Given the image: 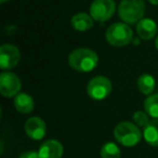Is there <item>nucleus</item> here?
<instances>
[{
  "label": "nucleus",
  "mask_w": 158,
  "mask_h": 158,
  "mask_svg": "<svg viewBox=\"0 0 158 158\" xmlns=\"http://www.w3.org/2000/svg\"><path fill=\"white\" fill-rule=\"evenodd\" d=\"M21 60L20 50L16 46L5 44L0 47V67L1 69H11L19 64Z\"/></svg>",
  "instance_id": "6e6552de"
},
{
  "label": "nucleus",
  "mask_w": 158,
  "mask_h": 158,
  "mask_svg": "<svg viewBox=\"0 0 158 158\" xmlns=\"http://www.w3.org/2000/svg\"><path fill=\"white\" fill-rule=\"evenodd\" d=\"M39 156L41 158H62L64 153V147L60 141L57 140H47L40 145Z\"/></svg>",
  "instance_id": "9d476101"
},
{
  "label": "nucleus",
  "mask_w": 158,
  "mask_h": 158,
  "mask_svg": "<svg viewBox=\"0 0 158 158\" xmlns=\"http://www.w3.org/2000/svg\"><path fill=\"white\" fill-rule=\"evenodd\" d=\"M99 64L97 52L89 48H78L68 55V65L76 72H92Z\"/></svg>",
  "instance_id": "f257e3e1"
},
{
  "label": "nucleus",
  "mask_w": 158,
  "mask_h": 158,
  "mask_svg": "<svg viewBox=\"0 0 158 158\" xmlns=\"http://www.w3.org/2000/svg\"><path fill=\"white\" fill-rule=\"evenodd\" d=\"M133 121L139 127L145 128L149 123L148 114L146 112H143V110H138L133 114Z\"/></svg>",
  "instance_id": "a211bd4d"
},
{
  "label": "nucleus",
  "mask_w": 158,
  "mask_h": 158,
  "mask_svg": "<svg viewBox=\"0 0 158 158\" xmlns=\"http://www.w3.org/2000/svg\"><path fill=\"white\" fill-rule=\"evenodd\" d=\"M144 110L148 116L158 119V94H152L144 100Z\"/></svg>",
  "instance_id": "dca6fc26"
},
{
  "label": "nucleus",
  "mask_w": 158,
  "mask_h": 158,
  "mask_svg": "<svg viewBox=\"0 0 158 158\" xmlns=\"http://www.w3.org/2000/svg\"><path fill=\"white\" fill-rule=\"evenodd\" d=\"M72 26L75 31H87L91 29L94 24V20L90 14H87L85 12H79L75 14L70 20Z\"/></svg>",
  "instance_id": "f8f14e48"
},
{
  "label": "nucleus",
  "mask_w": 158,
  "mask_h": 158,
  "mask_svg": "<svg viewBox=\"0 0 158 158\" xmlns=\"http://www.w3.org/2000/svg\"><path fill=\"white\" fill-rule=\"evenodd\" d=\"M147 1L154 6H158V0H147Z\"/></svg>",
  "instance_id": "aec40b11"
},
{
  "label": "nucleus",
  "mask_w": 158,
  "mask_h": 158,
  "mask_svg": "<svg viewBox=\"0 0 158 158\" xmlns=\"http://www.w3.org/2000/svg\"><path fill=\"white\" fill-rule=\"evenodd\" d=\"M24 130L28 138L33 140H41L46 135L47 126L44 119L35 116L27 119L24 125Z\"/></svg>",
  "instance_id": "1a4fd4ad"
},
{
  "label": "nucleus",
  "mask_w": 158,
  "mask_h": 158,
  "mask_svg": "<svg viewBox=\"0 0 158 158\" xmlns=\"http://www.w3.org/2000/svg\"><path fill=\"white\" fill-rule=\"evenodd\" d=\"M145 3L143 0H121L118 6V15L126 24H136L143 19Z\"/></svg>",
  "instance_id": "f03ea898"
},
{
  "label": "nucleus",
  "mask_w": 158,
  "mask_h": 158,
  "mask_svg": "<svg viewBox=\"0 0 158 158\" xmlns=\"http://www.w3.org/2000/svg\"><path fill=\"white\" fill-rule=\"evenodd\" d=\"M106 40L113 47H125L133 39V31L129 24L114 23L106 29Z\"/></svg>",
  "instance_id": "20e7f679"
},
{
  "label": "nucleus",
  "mask_w": 158,
  "mask_h": 158,
  "mask_svg": "<svg viewBox=\"0 0 158 158\" xmlns=\"http://www.w3.org/2000/svg\"><path fill=\"white\" fill-rule=\"evenodd\" d=\"M21 80L16 74L12 72H2L0 74V93L5 98H12L19 94L21 90Z\"/></svg>",
  "instance_id": "0eeeda50"
},
{
  "label": "nucleus",
  "mask_w": 158,
  "mask_h": 158,
  "mask_svg": "<svg viewBox=\"0 0 158 158\" xmlns=\"http://www.w3.org/2000/svg\"><path fill=\"white\" fill-rule=\"evenodd\" d=\"M155 47H156V49L158 50V36L156 37V40H155Z\"/></svg>",
  "instance_id": "412c9836"
},
{
  "label": "nucleus",
  "mask_w": 158,
  "mask_h": 158,
  "mask_svg": "<svg viewBox=\"0 0 158 158\" xmlns=\"http://www.w3.org/2000/svg\"><path fill=\"white\" fill-rule=\"evenodd\" d=\"M135 31L141 39L149 40V39H153L156 36L158 27L155 21H153L152 19L146 18V19H142V20L136 23Z\"/></svg>",
  "instance_id": "9b49d317"
},
{
  "label": "nucleus",
  "mask_w": 158,
  "mask_h": 158,
  "mask_svg": "<svg viewBox=\"0 0 158 158\" xmlns=\"http://www.w3.org/2000/svg\"><path fill=\"white\" fill-rule=\"evenodd\" d=\"M7 1H9V0H0V2L1 3H5V2H7Z\"/></svg>",
  "instance_id": "4be33fe9"
},
{
  "label": "nucleus",
  "mask_w": 158,
  "mask_h": 158,
  "mask_svg": "<svg viewBox=\"0 0 158 158\" xmlns=\"http://www.w3.org/2000/svg\"><path fill=\"white\" fill-rule=\"evenodd\" d=\"M114 136L117 142L123 146H134L140 143L142 138V132L139 126L130 121H121L115 127Z\"/></svg>",
  "instance_id": "7ed1b4c3"
},
{
  "label": "nucleus",
  "mask_w": 158,
  "mask_h": 158,
  "mask_svg": "<svg viewBox=\"0 0 158 158\" xmlns=\"http://www.w3.org/2000/svg\"><path fill=\"white\" fill-rule=\"evenodd\" d=\"M19 158H41V157L39 156V153H38V152L28 151V152H25V153L21 154Z\"/></svg>",
  "instance_id": "6ab92c4d"
},
{
  "label": "nucleus",
  "mask_w": 158,
  "mask_h": 158,
  "mask_svg": "<svg viewBox=\"0 0 158 158\" xmlns=\"http://www.w3.org/2000/svg\"><path fill=\"white\" fill-rule=\"evenodd\" d=\"M143 136L149 145L158 146V119L149 121L148 125L143 129Z\"/></svg>",
  "instance_id": "4468645a"
},
{
  "label": "nucleus",
  "mask_w": 158,
  "mask_h": 158,
  "mask_svg": "<svg viewBox=\"0 0 158 158\" xmlns=\"http://www.w3.org/2000/svg\"><path fill=\"white\" fill-rule=\"evenodd\" d=\"M100 156L101 158H120L121 152L115 143L107 142L102 146Z\"/></svg>",
  "instance_id": "f3484780"
},
{
  "label": "nucleus",
  "mask_w": 158,
  "mask_h": 158,
  "mask_svg": "<svg viewBox=\"0 0 158 158\" xmlns=\"http://www.w3.org/2000/svg\"><path fill=\"white\" fill-rule=\"evenodd\" d=\"M14 107L21 114H29L35 108V101L27 93H19L14 97Z\"/></svg>",
  "instance_id": "ddd939ff"
},
{
  "label": "nucleus",
  "mask_w": 158,
  "mask_h": 158,
  "mask_svg": "<svg viewBox=\"0 0 158 158\" xmlns=\"http://www.w3.org/2000/svg\"><path fill=\"white\" fill-rule=\"evenodd\" d=\"M136 86L140 90L141 93L145 95L151 94L155 89V79L152 75L149 74H143L138 78Z\"/></svg>",
  "instance_id": "2eb2a0df"
},
{
  "label": "nucleus",
  "mask_w": 158,
  "mask_h": 158,
  "mask_svg": "<svg viewBox=\"0 0 158 158\" xmlns=\"http://www.w3.org/2000/svg\"><path fill=\"white\" fill-rule=\"evenodd\" d=\"M116 5L113 0H93L90 6V15L97 22L104 23L114 15Z\"/></svg>",
  "instance_id": "423d86ee"
},
{
  "label": "nucleus",
  "mask_w": 158,
  "mask_h": 158,
  "mask_svg": "<svg viewBox=\"0 0 158 158\" xmlns=\"http://www.w3.org/2000/svg\"><path fill=\"white\" fill-rule=\"evenodd\" d=\"M113 90L112 81L107 77L95 76L88 82L87 86V93L92 100L101 101L110 94Z\"/></svg>",
  "instance_id": "39448f33"
}]
</instances>
